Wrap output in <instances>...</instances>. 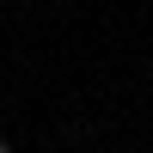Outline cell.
I'll return each instance as SVG.
<instances>
[{"label":"cell","instance_id":"obj_1","mask_svg":"<svg viewBox=\"0 0 153 153\" xmlns=\"http://www.w3.org/2000/svg\"><path fill=\"white\" fill-rule=\"evenodd\" d=\"M0 153H12V141H0Z\"/></svg>","mask_w":153,"mask_h":153}]
</instances>
